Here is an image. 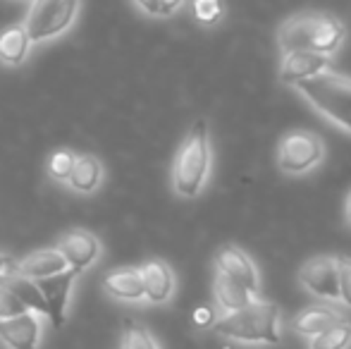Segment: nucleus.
Wrapping results in <instances>:
<instances>
[{"label": "nucleus", "mask_w": 351, "mask_h": 349, "mask_svg": "<svg viewBox=\"0 0 351 349\" xmlns=\"http://www.w3.org/2000/svg\"><path fill=\"white\" fill-rule=\"evenodd\" d=\"M213 330L239 345H278L282 340V316L275 302L254 299L239 311L215 318Z\"/></svg>", "instance_id": "nucleus-2"}, {"label": "nucleus", "mask_w": 351, "mask_h": 349, "mask_svg": "<svg viewBox=\"0 0 351 349\" xmlns=\"http://www.w3.org/2000/svg\"><path fill=\"white\" fill-rule=\"evenodd\" d=\"M74 158H77V156H74L72 151L58 149L56 154L51 156V160H48V173H51L53 180H58V182L70 180V173L74 168Z\"/></svg>", "instance_id": "nucleus-23"}, {"label": "nucleus", "mask_w": 351, "mask_h": 349, "mask_svg": "<svg viewBox=\"0 0 351 349\" xmlns=\"http://www.w3.org/2000/svg\"><path fill=\"white\" fill-rule=\"evenodd\" d=\"M330 70V56L323 53H313V51H291L282 56V65H280V80L285 84H299V82L315 77L320 72Z\"/></svg>", "instance_id": "nucleus-11"}, {"label": "nucleus", "mask_w": 351, "mask_h": 349, "mask_svg": "<svg viewBox=\"0 0 351 349\" xmlns=\"http://www.w3.org/2000/svg\"><path fill=\"white\" fill-rule=\"evenodd\" d=\"M14 265H17V261H14L12 256H8V254H0V280L10 278V275L14 273Z\"/></svg>", "instance_id": "nucleus-29"}, {"label": "nucleus", "mask_w": 351, "mask_h": 349, "mask_svg": "<svg viewBox=\"0 0 351 349\" xmlns=\"http://www.w3.org/2000/svg\"><path fill=\"white\" fill-rule=\"evenodd\" d=\"M337 285L339 302L351 309V256H337Z\"/></svg>", "instance_id": "nucleus-24"}, {"label": "nucleus", "mask_w": 351, "mask_h": 349, "mask_svg": "<svg viewBox=\"0 0 351 349\" xmlns=\"http://www.w3.org/2000/svg\"><path fill=\"white\" fill-rule=\"evenodd\" d=\"M141 282H143V297L153 304H165L170 302L172 292H175V275H172L170 265L160 258H151L139 268Z\"/></svg>", "instance_id": "nucleus-13"}, {"label": "nucleus", "mask_w": 351, "mask_h": 349, "mask_svg": "<svg viewBox=\"0 0 351 349\" xmlns=\"http://www.w3.org/2000/svg\"><path fill=\"white\" fill-rule=\"evenodd\" d=\"M296 91L335 125L351 132V77L339 72H320L294 84Z\"/></svg>", "instance_id": "nucleus-4"}, {"label": "nucleus", "mask_w": 351, "mask_h": 349, "mask_svg": "<svg viewBox=\"0 0 351 349\" xmlns=\"http://www.w3.org/2000/svg\"><path fill=\"white\" fill-rule=\"evenodd\" d=\"M32 38H29L24 24H14L8 27L5 32H0V62L3 65H22L29 56V48H32Z\"/></svg>", "instance_id": "nucleus-18"}, {"label": "nucleus", "mask_w": 351, "mask_h": 349, "mask_svg": "<svg viewBox=\"0 0 351 349\" xmlns=\"http://www.w3.org/2000/svg\"><path fill=\"white\" fill-rule=\"evenodd\" d=\"M344 213H347V220L351 223V191H349V196H347V204H344Z\"/></svg>", "instance_id": "nucleus-31"}, {"label": "nucleus", "mask_w": 351, "mask_h": 349, "mask_svg": "<svg viewBox=\"0 0 351 349\" xmlns=\"http://www.w3.org/2000/svg\"><path fill=\"white\" fill-rule=\"evenodd\" d=\"M79 275V270L67 268L62 273L48 275V278L36 280L38 289H41L43 299H46L48 306V316H51L53 326H62L65 323V309H67V299L72 292V282Z\"/></svg>", "instance_id": "nucleus-10"}, {"label": "nucleus", "mask_w": 351, "mask_h": 349, "mask_svg": "<svg viewBox=\"0 0 351 349\" xmlns=\"http://www.w3.org/2000/svg\"><path fill=\"white\" fill-rule=\"evenodd\" d=\"M325 144L315 132L294 130L278 146V168L285 175H304L323 160Z\"/></svg>", "instance_id": "nucleus-6"}, {"label": "nucleus", "mask_w": 351, "mask_h": 349, "mask_svg": "<svg viewBox=\"0 0 351 349\" xmlns=\"http://www.w3.org/2000/svg\"><path fill=\"white\" fill-rule=\"evenodd\" d=\"M215 323V311L210 306H199L194 311V326L199 328H210Z\"/></svg>", "instance_id": "nucleus-27"}, {"label": "nucleus", "mask_w": 351, "mask_h": 349, "mask_svg": "<svg viewBox=\"0 0 351 349\" xmlns=\"http://www.w3.org/2000/svg\"><path fill=\"white\" fill-rule=\"evenodd\" d=\"M215 270H220L222 275H227L230 280L239 282L241 287H246L249 292L258 294V270L256 263L251 261V256L246 252H241L234 244H222L215 254Z\"/></svg>", "instance_id": "nucleus-8"}, {"label": "nucleus", "mask_w": 351, "mask_h": 349, "mask_svg": "<svg viewBox=\"0 0 351 349\" xmlns=\"http://www.w3.org/2000/svg\"><path fill=\"white\" fill-rule=\"evenodd\" d=\"M299 280L315 297L328 299V302H339L337 258L335 256H315L306 261L299 270Z\"/></svg>", "instance_id": "nucleus-7"}, {"label": "nucleus", "mask_w": 351, "mask_h": 349, "mask_svg": "<svg viewBox=\"0 0 351 349\" xmlns=\"http://www.w3.org/2000/svg\"><path fill=\"white\" fill-rule=\"evenodd\" d=\"M77 10L79 0H34L24 29L32 41H46L72 27Z\"/></svg>", "instance_id": "nucleus-5"}, {"label": "nucleus", "mask_w": 351, "mask_h": 349, "mask_svg": "<svg viewBox=\"0 0 351 349\" xmlns=\"http://www.w3.org/2000/svg\"><path fill=\"white\" fill-rule=\"evenodd\" d=\"M101 177H103V165L96 156H77L74 158V168L70 173V186L79 194H91V191L98 189L101 184Z\"/></svg>", "instance_id": "nucleus-19"}, {"label": "nucleus", "mask_w": 351, "mask_h": 349, "mask_svg": "<svg viewBox=\"0 0 351 349\" xmlns=\"http://www.w3.org/2000/svg\"><path fill=\"white\" fill-rule=\"evenodd\" d=\"M136 5L143 10L146 14H151V17H162L160 12V0H134Z\"/></svg>", "instance_id": "nucleus-28"}, {"label": "nucleus", "mask_w": 351, "mask_h": 349, "mask_svg": "<svg viewBox=\"0 0 351 349\" xmlns=\"http://www.w3.org/2000/svg\"><path fill=\"white\" fill-rule=\"evenodd\" d=\"M347 38V27L342 19L328 12H301L282 22L278 32L282 56L291 51H313L330 56Z\"/></svg>", "instance_id": "nucleus-1"}, {"label": "nucleus", "mask_w": 351, "mask_h": 349, "mask_svg": "<svg viewBox=\"0 0 351 349\" xmlns=\"http://www.w3.org/2000/svg\"><path fill=\"white\" fill-rule=\"evenodd\" d=\"M222 0H194V17L204 24H215L222 17Z\"/></svg>", "instance_id": "nucleus-25"}, {"label": "nucleus", "mask_w": 351, "mask_h": 349, "mask_svg": "<svg viewBox=\"0 0 351 349\" xmlns=\"http://www.w3.org/2000/svg\"><path fill=\"white\" fill-rule=\"evenodd\" d=\"M22 311H27V306L5 287V282H0V318L17 316V313H22Z\"/></svg>", "instance_id": "nucleus-26"}, {"label": "nucleus", "mask_w": 351, "mask_h": 349, "mask_svg": "<svg viewBox=\"0 0 351 349\" xmlns=\"http://www.w3.org/2000/svg\"><path fill=\"white\" fill-rule=\"evenodd\" d=\"M339 318H344V316L337 311V309L315 304V306H308L306 311H301L299 316L294 318V328H296V333H299V335H304V337H308V340H311V337L325 333L330 326H335Z\"/></svg>", "instance_id": "nucleus-17"}, {"label": "nucleus", "mask_w": 351, "mask_h": 349, "mask_svg": "<svg viewBox=\"0 0 351 349\" xmlns=\"http://www.w3.org/2000/svg\"><path fill=\"white\" fill-rule=\"evenodd\" d=\"M62 270H67V263L58 249L32 252L29 256H24L22 261H17V265H14V273L24 275V278H32V280L48 278V275L62 273Z\"/></svg>", "instance_id": "nucleus-14"}, {"label": "nucleus", "mask_w": 351, "mask_h": 349, "mask_svg": "<svg viewBox=\"0 0 351 349\" xmlns=\"http://www.w3.org/2000/svg\"><path fill=\"white\" fill-rule=\"evenodd\" d=\"M351 347V321L339 318L325 333L311 337V349H349Z\"/></svg>", "instance_id": "nucleus-21"}, {"label": "nucleus", "mask_w": 351, "mask_h": 349, "mask_svg": "<svg viewBox=\"0 0 351 349\" xmlns=\"http://www.w3.org/2000/svg\"><path fill=\"white\" fill-rule=\"evenodd\" d=\"M0 282H5V287H8L10 292H12L14 297H17L19 302H22L24 306L29 309V311H36V313H48L46 299H43V294H41V289H38L36 280H32V278H24V275L12 273V275H10V278L0 280Z\"/></svg>", "instance_id": "nucleus-20"}, {"label": "nucleus", "mask_w": 351, "mask_h": 349, "mask_svg": "<svg viewBox=\"0 0 351 349\" xmlns=\"http://www.w3.org/2000/svg\"><path fill=\"white\" fill-rule=\"evenodd\" d=\"M182 3H184V0H160V12H162V17H167V14H172L175 10H180Z\"/></svg>", "instance_id": "nucleus-30"}, {"label": "nucleus", "mask_w": 351, "mask_h": 349, "mask_svg": "<svg viewBox=\"0 0 351 349\" xmlns=\"http://www.w3.org/2000/svg\"><path fill=\"white\" fill-rule=\"evenodd\" d=\"M210 173V136L208 122L201 117L191 125L172 163V186L184 199L201 194Z\"/></svg>", "instance_id": "nucleus-3"}, {"label": "nucleus", "mask_w": 351, "mask_h": 349, "mask_svg": "<svg viewBox=\"0 0 351 349\" xmlns=\"http://www.w3.org/2000/svg\"><path fill=\"white\" fill-rule=\"evenodd\" d=\"M0 340L10 349H38V345H41L38 313L27 309L17 316L0 318Z\"/></svg>", "instance_id": "nucleus-9"}, {"label": "nucleus", "mask_w": 351, "mask_h": 349, "mask_svg": "<svg viewBox=\"0 0 351 349\" xmlns=\"http://www.w3.org/2000/svg\"><path fill=\"white\" fill-rule=\"evenodd\" d=\"M103 287L110 297L122 302H139L143 299V282L139 268H120L103 278Z\"/></svg>", "instance_id": "nucleus-16"}, {"label": "nucleus", "mask_w": 351, "mask_h": 349, "mask_svg": "<svg viewBox=\"0 0 351 349\" xmlns=\"http://www.w3.org/2000/svg\"><path fill=\"white\" fill-rule=\"evenodd\" d=\"M58 252L62 254L67 268H74L82 273L84 268H88V265L96 261L98 252H101V244H98V239L88 230H70V232H65L60 237Z\"/></svg>", "instance_id": "nucleus-12"}, {"label": "nucleus", "mask_w": 351, "mask_h": 349, "mask_svg": "<svg viewBox=\"0 0 351 349\" xmlns=\"http://www.w3.org/2000/svg\"><path fill=\"white\" fill-rule=\"evenodd\" d=\"M213 294H215V304L225 313L239 311L246 304H251L254 299H258V294L249 292L246 287H241L239 282L230 280L227 275H222L220 270H215V280H213Z\"/></svg>", "instance_id": "nucleus-15"}, {"label": "nucleus", "mask_w": 351, "mask_h": 349, "mask_svg": "<svg viewBox=\"0 0 351 349\" xmlns=\"http://www.w3.org/2000/svg\"><path fill=\"white\" fill-rule=\"evenodd\" d=\"M120 349H160V347H158L156 337L143 326H139V323H134V321H125Z\"/></svg>", "instance_id": "nucleus-22"}]
</instances>
